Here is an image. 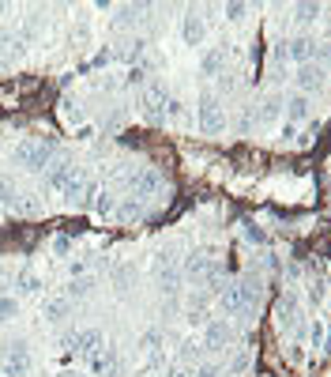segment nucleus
<instances>
[{
  "mask_svg": "<svg viewBox=\"0 0 331 377\" xmlns=\"http://www.w3.org/2000/svg\"><path fill=\"white\" fill-rule=\"evenodd\" d=\"M256 302H260V283L252 279H241V283H226L218 291V306H223L226 317H237V314H252Z\"/></svg>",
  "mask_w": 331,
  "mask_h": 377,
  "instance_id": "1",
  "label": "nucleus"
},
{
  "mask_svg": "<svg viewBox=\"0 0 331 377\" xmlns=\"http://www.w3.org/2000/svg\"><path fill=\"white\" fill-rule=\"evenodd\" d=\"M53 155H57V144L53 140H23V144H15L12 159H15V167L31 170V174H42L53 162Z\"/></svg>",
  "mask_w": 331,
  "mask_h": 377,
  "instance_id": "2",
  "label": "nucleus"
},
{
  "mask_svg": "<svg viewBox=\"0 0 331 377\" xmlns=\"http://www.w3.org/2000/svg\"><path fill=\"white\" fill-rule=\"evenodd\" d=\"M196 121H200V132H204V136H218V132L226 128V109L218 106L215 95H204V98H200Z\"/></svg>",
  "mask_w": 331,
  "mask_h": 377,
  "instance_id": "3",
  "label": "nucleus"
},
{
  "mask_svg": "<svg viewBox=\"0 0 331 377\" xmlns=\"http://www.w3.org/2000/svg\"><path fill=\"white\" fill-rule=\"evenodd\" d=\"M42 174H45V178H42V189L60 192V189H64V185H68V181L79 174V167L68 159V155H53V162H49V167H45Z\"/></svg>",
  "mask_w": 331,
  "mask_h": 377,
  "instance_id": "4",
  "label": "nucleus"
},
{
  "mask_svg": "<svg viewBox=\"0 0 331 377\" xmlns=\"http://www.w3.org/2000/svg\"><path fill=\"white\" fill-rule=\"evenodd\" d=\"M64 347L76 351V355H95V351L106 347V336L98 332V328H79V332H72L68 339H64Z\"/></svg>",
  "mask_w": 331,
  "mask_h": 377,
  "instance_id": "5",
  "label": "nucleus"
},
{
  "mask_svg": "<svg viewBox=\"0 0 331 377\" xmlns=\"http://www.w3.org/2000/svg\"><path fill=\"white\" fill-rule=\"evenodd\" d=\"M159 189H162V174L154 167H143V170L132 174V200H136V204L147 200V197H154Z\"/></svg>",
  "mask_w": 331,
  "mask_h": 377,
  "instance_id": "6",
  "label": "nucleus"
},
{
  "mask_svg": "<svg viewBox=\"0 0 331 377\" xmlns=\"http://www.w3.org/2000/svg\"><path fill=\"white\" fill-rule=\"evenodd\" d=\"M324 84H328V64H301L298 68V95L324 91Z\"/></svg>",
  "mask_w": 331,
  "mask_h": 377,
  "instance_id": "7",
  "label": "nucleus"
},
{
  "mask_svg": "<svg viewBox=\"0 0 331 377\" xmlns=\"http://www.w3.org/2000/svg\"><path fill=\"white\" fill-rule=\"evenodd\" d=\"M0 370H4V377H23L26 370H31V347L26 344H12L4 355V362H0Z\"/></svg>",
  "mask_w": 331,
  "mask_h": 377,
  "instance_id": "8",
  "label": "nucleus"
},
{
  "mask_svg": "<svg viewBox=\"0 0 331 377\" xmlns=\"http://www.w3.org/2000/svg\"><path fill=\"white\" fill-rule=\"evenodd\" d=\"M229 344H234V325H229V321H207L204 325V347L223 351Z\"/></svg>",
  "mask_w": 331,
  "mask_h": 377,
  "instance_id": "9",
  "label": "nucleus"
},
{
  "mask_svg": "<svg viewBox=\"0 0 331 377\" xmlns=\"http://www.w3.org/2000/svg\"><path fill=\"white\" fill-rule=\"evenodd\" d=\"M140 102H143V117H147L151 125H162V121H166V102H170V98H166L162 87H147Z\"/></svg>",
  "mask_w": 331,
  "mask_h": 377,
  "instance_id": "10",
  "label": "nucleus"
},
{
  "mask_svg": "<svg viewBox=\"0 0 331 377\" xmlns=\"http://www.w3.org/2000/svg\"><path fill=\"white\" fill-rule=\"evenodd\" d=\"M282 109H286V125L298 128V125L312 114V98H309V95H298V91H293V95L282 98Z\"/></svg>",
  "mask_w": 331,
  "mask_h": 377,
  "instance_id": "11",
  "label": "nucleus"
},
{
  "mask_svg": "<svg viewBox=\"0 0 331 377\" xmlns=\"http://www.w3.org/2000/svg\"><path fill=\"white\" fill-rule=\"evenodd\" d=\"M312 57H316V38H309V34H298V38H286V61L312 64Z\"/></svg>",
  "mask_w": 331,
  "mask_h": 377,
  "instance_id": "12",
  "label": "nucleus"
},
{
  "mask_svg": "<svg viewBox=\"0 0 331 377\" xmlns=\"http://www.w3.org/2000/svg\"><path fill=\"white\" fill-rule=\"evenodd\" d=\"M275 317H279V328H282V332H286V328L301 332V325H298V294H282L279 306H275Z\"/></svg>",
  "mask_w": 331,
  "mask_h": 377,
  "instance_id": "13",
  "label": "nucleus"
},
{
  "mask_svg": "<svg viewBox=\"0 0 331 377\" xmlns=\"http://www.w3.org/2000/svg\"><path fill=\"white\" fill-rule=\"evenodd\" d=\"M181 38H185V45H200L207 38V23H204V15L192 8V12L185 15V23H181Z\"/></svg>",
  "mask_w": 331,
  "mask_h": 377,
  "instance_id": "14",
  "label": "nucleus"
},
{
  "mask_svg": "<svg viewBox=\"0 0 331 377\" xmlns=\"http://www.w3.org/2000/svg\"><path fill=\"white\" fill-rule=\"evenodd\" d=\"M90 366H95V374L113 377L117 370H121V355H117L113 347H102V351H95V355H90Z\"/></svg>",
  "mask_w": 331,
  "mask_h": 377,
  "instance_id": "15",
  "label": "nucleus"
},
{
  "mask_svg": "<svg viewBox=\"0 0 331 377\" xmlns=\"http://www.w3.org/2000/svg\"><path fill=\"white\" fill-rule=\"evenodd\" d=\"M68 314H72V298H68V294H57V298H49L42 306V317L45 321H64Z\"/></svg>",
  "mask_w": 331,
  "mask_h": 377,
  "instance_id": "16",
  "label": "nucleus"
},
{
  "mask_svg": "<svg viewBox=\"0 0 331 377\" xmlns=\"http://www.w3.org/2000/svg\"><path fill=\"white\" fill-rule=\"evenodd\" d=\"M223 68H226V49H207L204 61H200V72L204 76H223Z\"/></svg>",
  "mask_w": 331,
  "mask_h": 377,
  "instance_id": "17",
  "label": "nucleus"
},
{
  "mask_svg": "<svg viewBox=\"0 0 331 377\" xmlns=\"http://www.w3.org/2000/svg\"><path fill=\"white\" fill-rule=\"evenodd\" d=\"M147 12L143 4H124V8H117V15H113V26L117 31H128V26H136V20Z\"/></svg>",
  "mask_w": 331,
  "mask_h": 377,
  "instance_id": "18",
  "label": "nucleus"
},
{
  "mask_svg": "<svg viewBox=\"0 0 331 377\" xmlns=\"http://www.w3.org/2000/svg\"><path fill=\"white\" fill-rule=\"evenodd\" d=\"M241 234H245V242H252V245H268L271 242L268 231H264V226H256L252 219H245V223H241Z\"/></svg>",
  "mask_w": 331,
  "mask_h": 377,
  "instance_id": "19",
  "label": "nucleus"
},
{
  "mask_svg": "<svg viewBox=\"0 0 331 377\" xmlns=\"http://www.w3.org/2000/svg\"><path fill=\"white\" fill-rule=\"evenodd\" d=\"M15 287H19L23 294H38L42 291V275L38 272H19L15 275Z\"/></svg>",
  "mask_w": 331,
  "mask_h": 377,
  "instance_id": "20",
  "label": "nucleus"
},
{
  "mask_svg": "<svg viewBox=\"0 0 331 377\" xmlns=\"http://www.w3.org/2000/svg\"><path fill=\"white\" fill-rule=\"evenodd\" d=\"M95 211H98V215H113V211H117V197L109 189H98L95 192Z\"/></svg>",
  "mask_w": 331,
  "mask_h": 377,
  "instance_id": "21",
  "label": "nucleus"
},
{
  "mask_svg": "<svg viewBox=\"0 0 331 377\" xmlns=\"http://www.w3.org/2000/svg\"><path fill=\"white\" fill-rule=\"evenodd\" d=\"M293 12H298V23H316V20H324L328 8L324 4H298Z\"/></svg>",
  "mask_w": 331,
  "mask_h": 377,
  "instance_id": "22",
  "label": "nucleus"
},
{
  "mask_svg": "<svg viewBox=\"0 0 331 377\" xmlns=\"http://www.w3.org/2000/svg\"><path fill=\"white\" fill-rule=\"evenodd\" d=\"M204 272H207V256H204V253H192L188 261H185V275L200 283V275H204Z\"/></svg>",
  "mask_w": 331,
  "mask_h": 377,
  "instance_id": "23",
  "label": "nucleus"
},
{
  "mask_svg": "<svg viewBox=\"0 0 331 377\" xmlns=\"http://www.w3.org/2000/svg\"><path fill=\"white\" fill-rule=\"evenodd\" d=\"M279 114H282V98H279V95L264 98V109H260V121H264V125H271V121H275V117H279Z\"/></svg>",
  "mask_w": 331,
  "mask_h": 377,
  "instance_id": "24",
  "label": "nucleus"
},
{
  "mask_svg": "<svg viewBox=\"0 0 331 377\" xmlns=\"http://www.w3.org/2000/svg\"><path fill=\"white\" fill-rule=\"evenodd\" d=\"M309 339H312V347H316V351H328V325H324V317L320 321H312V328H309Z\"/></svg>",
  "mask_w": 331,
  "mask_h": 377,
  "instance_id": "25",
  "label": "nucleus"
},
{
  "mask_svg": "<svg viewBox=\"0 0 331 377\" xmlns=\"http://www.w3.org/2000/svg\"><path fill=\"white\" fill-rule=\"evenodd\" d=\"M90 291H95V283H90V279H83V275H79V279H72L68 298H72V302H83V298H90Z\"/></svg>",
  "mask_w": 331,
  "mask_h": 377,
  "instance_id": "26",
  "label": "nucleus"
},
{
  "mask_svg": "<svg viewBox=\"0 0 331 377\" xmlns=\"http://www.w3.org/2000/svg\"><path fill=\"white\" fill-rule=\"evenodd\" d=\"M12 317H19V302H15L12 294H0V325Z\"/></svg>",
  "mask_w": 331,
  "mask_h": 377,
  "instance_id": "27",
  "label": "nucleus"
},
{
  "mask_svg": "<svg viewBox=\"0 0 331 377\" xmlns=\"http://www.w3.org/2000/svg\"><path fill=\"white\" fill-rule=\"evenodd\" d=\"M324 298H328V279H316L309 287V302L312 306H324Z\"/></svg>",
  "mask_w": 331,
  "mask_h": 377,
  "instance_id": "28",
  "label": "nucleus"
},
{
  "mask_svg": "<svg viewBox=\"0 0 331 377\" xmlns=\"http://www.w3.org/2000/svg\"><path fill=\"white\" fill-rule=\"evenodd\" d=\"M223 15H226L229 23H237V20H245V15H248V4H226Z\"/></svg>",
  "mask_w": 331,
  "mask_h": 377,
  "instance_id": "29",
  "label": "nucleus"
},
{
  "mask_svg": "<svg viewBox=\"0 0 331 377\" xmlns=\"http://www.w3.org/2000/svg\"><path fill=\"white\" fill-rule=\"evenodd\" d=\"M53 253H57V256H68V253H72V238H68V234H57V238H53Z\"/></svg>",
  "mask_w": 331,
  "mask_h": 377,
  "instance_id": "30",
  "label": "nucleus"
},
{
  "mask_svg": "<svg viewBox=\"0 0 331 377\" xmlns=\"http://www.w3.org/2000/svg\"><path fill=\"white\" fill-rule=\"evenodd\" d=\"M15 197H19V192H15V185L8 178H0V200H4V204H15Z\"/></svg>",
  "mask_w": 331,
  "mask_h": 377,
  "instance_id": "31",
  "label": "nucleus"
},
{
  "mask_svg": "<svg viewBox=\"0 0 331 377\" xmlns=\"http://www.w3.org/2000/svg\"><path fill=\"white\" fill-rule=\"evenodd\" d=\"M140 344L147 347V351H154V347L162 344V332H159V328H151V332H143V339H140Z\"/></svg>",
  "mask_w": 331,
  "mask_h": 377,
  "instance_id": "32",
  "label": "nucleus"
},
{
  "mask_svg": "<svg viewBox=\"0 0 331 377\" xmlns=\"http://www.w3.org/2000/svg\"><path fill=\"white\" fill-rule=\"evenodd\" d=\"M192 377H218V366L215 362H204V366H196V370H192Z\"/></svg>",
  "mask_w": 331,
  "mask_h": 377,
  "instance_id": "33",
  "label": "nucleus"
},
{
  "mask_svg": "<svg viewBox=\"0 0 331 377\" xmlns=\"http://www.w3.org/2000/svg\"><path fill=\"white\" fill-rule=\"evenodd\" d=\"M15 42H19V38H15V34L8 31V26H0V53H4L8 45H15Z\"/></svg>",
  "mask_w": 331,
  "mask_h": 377,
  "instance_id": "34",
  "label": "nucleus"
},
{
  "mask_svg": "<svg viewBox=\"0 0 331 377\" xmlns=\"http://www.w3.org/2000/svg\"><path fill=\"white\" fill-rule=\"evenodd\" d=\"M143 79H147V68H143V64H136V68L128 72V84H143Z\"/></svg>",
  "mask_w": 331,
  "mask_h": 377,
  "instance_id": "35",
  "label": "nucleus"
},
{
  "mask_svg": "<svg viewBox=\"0 0 331 377\" xmlns=\"http://www.w3.org/2000/svg\"><path fill=\"white\" fill-rule=\"evenodd\" d=\"M271 57H275V64H282V61H286V42H275Z\"/></svg>",
  "mask_w": 331,
  "mask_h": 377,
  "instance_id": "36",
  "label": "nucleus"
},
{
  "mask_svg": "<svg viewBox=\"0 0 331 377\" xmlns=\"http://www.w3.org/2000/svg\"><path fill=\"white\" fill-rule=\"evenodd\" d=\"M173 377H192L188 370H173Z\"/></svg>",
  "mask_w": 331,
  "mask_h": 377,
  "instance_id": "37",
  "label": "nucleus"
},
{
  "mask_svg": "<svg viewBox=\"0 0 331 377\" xmlns=\"http://www.w3.org/2000/svg\"><path fill=\"white\" fill-rule=\"evenodd\" d=\"M8 291V279H4V275H0V294H4Z\"/></svg>",
  "mask_w": 331,
  "mask_h": 377,
  "instance_id": "38",
  "label": "nucleus"
},
{
  "mask_svg": "<svg viewBox=\"0 0 331 377\" xmlns=\"http://www.w3.org/2000/svg\"><path fill=\"white\" fill-rule=\"evenodd\" d=\"M57 377H79V374H68V370H64V374H57Z\"/></svg>",
  "mask_w": 331,
  "mask_h": 377,
  "instance_id": "39",
  "label": "nucleus"
}]
</instances>
